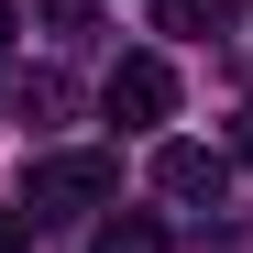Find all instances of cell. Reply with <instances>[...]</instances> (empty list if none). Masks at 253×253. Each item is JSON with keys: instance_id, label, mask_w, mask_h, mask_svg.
<instances>
[{"instance_id": "obj_4", "label": "cell", "mask_w": 253, "mask_h": 253, "mask_svg": "<svg viewBox=\"0 0 253 253\" xmlns=\"http://www.w3.org/2000/svg\"><path fill=\"white\" fill-rule=\"evenodd\" d=\"M242 0H154V33H231Z\"/></svg>"}, {"instance_id": "obj_10", "label": "cell", "mask_w": 253, "mask_h": 253, "mask_svg": "<svg viewBox=\"0 0 253 253\" xmlns=\"http://www.w3.org/2000/svg\"><path fill=\"white\" fill-rule=\"evenodd\" d=\"M0 55H11V0H0Z\"/></svg>"}, {"instance_id": "obj_8", "label": "cell", "mask_w": 253, "mask_h": 253, "mask_svg": "<svg viewBox=\"0 0 253 253\" xmlns=\"http://www.w3.org/2000/svg\"><path fill=\"white\" fill-rule=\"evenodd\" d=\"M0 253H22V209L11 198H0Z\"/></svg>"}, {"instance_id": "obj_5", "label": "cell", "mask_w": 253, "mask_h": 253, "mask_svg": "<svg viewBox=\"0 0 253 253\" xmlns=\"http://www.w3.org/2000/svg\"><path fill=\"white\" fill-rule=\"evenodd\" d=\"M88 253H165V220H143V209H110Z\"/></svg>"}, {"instance_id": "obj_1", "label": "cell", "mask_w": 253, "mask_h": 253, "mask_svg": "<svg viewBox=\"0 0 253 253\" xmlns=\"http://www.w3.org/2000/svg\"><path fill=\"white\" fill-rule=\"evenodd\" d=\"M121 198V154H33V187H22V220H88V209Z\"/></svg>"}, {"instance_id": "obj_2", "label": "cell", "mask_w": 253, "mask_h": 253, "mask_svg": "<svg viewBox=\"0 0 253 253\" xmlns=\"http://www.w3.org/2000/svg\"><path fill=\"white\" fill-rule=\"evenodd\" d=\"M99 110L132 121V132H143V121H176V66H165V55H121L99 77Z\"/></svg>"}, {"instance_id": "obj_7", "label": "cell", "mask_w": 253, "mask_h": 253, "mask_svg": "<svg viewBox=\"0 0 253 253\" xmlns=\"http://www.w3.org/2000/svg\"><path fill=\"white\" fill-rule=\"evenodd\" d=\"M33 11H44L55 33H77V22H88V0H33Z\"/></svg>"}, {"instance_id": "obj_9", "label": "cell", "mask_w": 253, "mask_h": 253, "mask_svg": "<svg viewBox=\"0 0 253 253\" xmlns=\"http://www.w3.org/2000/svg\"><path fill=\"white\" fill-rule=\"evenodd\" d=\"M231 154H242V165H253V110H242V121H231Z\"/></svg>"}, {"instance_id": "obj_6", "label": "cell", "mask_w": 253, "mask_h": 253, "mask_svg": "<svg viewBox=\"0 0 253 253\" xmlns=\"http://www.w3.org/2000/svg\"><path fill=\"white\" fill-rule=\"evenodd\" d=\"M66 99H77V88H66L55 66H33V77H22V121H66Z\"/></svg>"}, {"instance_id": "obj_3", "label": "cell", "mask_w": 253, "mask_h": 253, "mask_svg": "<svg viewBox=\"0 0 253 253\" xmlns=\"http://www.w3.org/2000/svg\"><path fill=\"white\" fill-rule=\"evenodd\" d=\"M220 187H231V154H209V143H154V198L220 209Z\"/></svg>"}]
</instances>
